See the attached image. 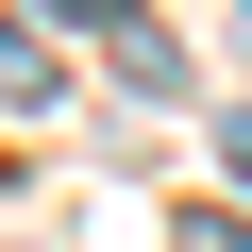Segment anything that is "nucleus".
<instances>
[{
	"instance_id": "obj_1",
	"label": "nucleus",
	"mask_w": 252,
	"mask_h": 252,
	"mask_svg": "<svg viewBox=\"0 0 252 252\" xmlns=\"http://www.w3.org/2000/svg\"><path fill=\"white\" fill-rule=\"evenodd\" d=\"M51 84H67V67H51V34H34V17H0V101H51Z\"/></svg>"
},
{
	"instance_id": "obj_3",
	"label": "nucleus",
	"mask_w": 252,
	"mask_h": 252,
	"mask_svg": "<svg viewBox=\"0 0 252 252\" xmlns=\"http://www.w3.org/2000/svg\"><path fill=\"white\" fill-rule=\"evenodd\" d=\"M185 252H252V219H185Z\"/></svg>"
},
{
	"instance_id": "obj_2",
	"label": "nucleus",
	"mask_w": 252,
	"mask_h": 252,
	"mask_svg": "<svg viewBox=\"0 0 252 252\" xmlns=\"http://www.w3.org/2000/svg\"><path fill=\"white\" fill-rule=\"evenodd\" d=\"M51 17H67V34H118V17H135V0H51Z\"/></svg>"
}]
</instances>
